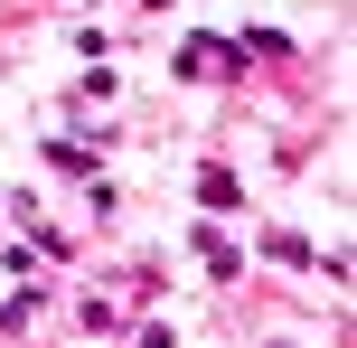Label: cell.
<instances>
[{
	"label": "cell",
	"mask_w": 357,
	"mask_h": 348,
	"mask_svg": "<svg viewBox=\"0 0 357 348\" xmlns=\"http://www.w3.org/2000/svg\"><path fill=\"white\" fill-rule=\"evenodd\" d=\"M197 198H207L216 217H226V207H245V198H235V179H226V169H207V179H197Z\"/></svg>",
	"instance_id": "1"
}]
</instances>
